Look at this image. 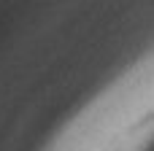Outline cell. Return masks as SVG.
Wrapping results in <instances>:
<instances>
[{
    "label": "cell",
    "mask_w": 154,
    "mask_h": 151,
    "mask_svg": "<svg viewBox=\"0 0 154 151\" xmlns=\"http://www.w3.org/2000/svg\"><path fill=\"white\" fill-rule=\"evenodd\" d=\"M122 151H154V116L146 122V127L130 140V146Z\"/></svg>",
    "instance_id": "6da1fadb"
}]
</instances>
